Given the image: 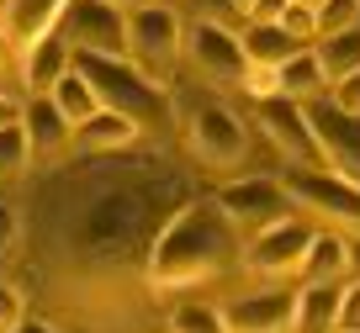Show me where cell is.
<instances>
[{
	"mask_svg": "<svg viewBox=\"0 0 360 333\" xmlns=\"http://www.w3.org/2000/svg\"><path fill=\"white\" fill-rule=\"evenodd\" d=\"M212 201L223 207V217L233 222L244 238L265 233V228H276V222L297 217L292 196H286V185L276 175H244V180H223V185L212 190Z\"/></svg>",
	"mask_w": 360,
	"mask_h": 333,
	"instance_id": "52a82bcc",
	"label": "cell"
},
{
	"mask_svg": "<svg viewBox=\"0 0 360 333\" xmlns=\"http://www.w3.org/2000/svg\"><path fill=\"white\" fill-rule=\"evenodd\" d=\"M180 64H191V74L212 90H238L249 74V58L238 32L228 27H207V22H186V48H180Z\"/></svg>",
	"mask_w": 360,
	"mask_h": 333,
	"instance_id": "ba28073f",
	"label": "cell"
},
{
	"mask_svg": "<svg viewBox=\"0 0 360 333\" xmlns=\"http://www.w3.org/2000/svg\"><path fill=\"white\" fill-rule=\"evenodd\" d=\"M69 64H75V48H69L58 32H48V37H43V43H37V48H32V53H27L16 69H22L27 96H48V90H53V79L64 74Z\"/></svg>",
	"mask_w": 360,
	"mask_h": 333,
	"instance_id": "ac0fdd59",
	"label": "cell"
},
{
	"mask_svg": "<svg viewBox=\"0 0 360 333\" xmlns=\"http://www.w3.org/2000/svg\"><path fill=\"white\" fill-rule=\"evenodd\" d=\"M233 6H238V11H249V6H255V0H233Z\"/></svg>",
	"mask_w": 360,
	"mask_h": 333,
	"instance_id": "f35d334b",
	"label": "cell"
},
{
	"mask_svg": "<svg viewBox=\"0 0 360 333\" xmlns=\"http://www.w3.org/2000/svg\"><path fill=\"white\" fill-rule=\"evenodd\" d=\"M180 48H186V16L165 0H143L127 11V58L143 69L148 79L169 85L180 69Z\"/></svg>",
	"mask_w": 360,
	"mask_h": 333,
	"instance_id": "5b68a950",
	"label": "cell"
},
{
	"mask_svg": "<svg viewBox=\"0 0 360 333\" xmlns=\"http://www.w3.org/2000/svg\"><path fill=\"white\" fill-rule=\"evenodd\" d=\"M355 333H360V328H355Z\"/></svg>",
	"mask_w": 360,
	"mask_h": 333,
	"instance_id": "60d3db41",
	"label": "cell"
},
{
	"mask_svg": "<svg viewBox=\"0 0 360 333\" xmlns=\"http://www.w3.org/2000/svg\"><path fill=\"white\" fill-rule=\"evenodd\" d=\"M238 43H244L249 69H281L292 53H302V43H292L276 22H244L238 27Z\"/></svg>",
	"mask_w": 360,
	"mask_h": 333,
	"instance_id": "d6986e66",
	"label": "cell"
},
{
	"mask_svg": "<svg viewBox=\"0 0 360 333\" xmlns=\"http://www.w3.org/2000/svg\"><path fill=\"white\" fill-rule=\"evenodd\" d=\"M53 32L64 37L75 53L127 58V11H117L112 0H69Z\"/></svg>",
	"mask_w": 360,
	"mask_h": 333,
	"instance_id": "30bf717a",
	"label": "cell"
},
{
	"mask_svg": "<svg viewBox=\"0 0 360 333\" xmlns=\"http://www.w3.org/2000/svg\"><path fill=\"white\" fill-rule=\"evenodd\" d=\"M27 164H32V148H27L22 122L0 127V185H16V180L27 175Z\"/></svg>",
	"mask_w": 360,
	"mask_h": 333,
	"instance_id": "d4e9b609",
	"label": "cell"
},
{
	"mask_svg": "<svg viewBox=\"0 0 360 333\" xmlns=\"http://www.w3.org/2000/svg\"><path fill=\"white\" fill-rule=\"evenodd\" d=\"M328 100H334L339 111H349V117H360V69L345 74V79H334V85H328Z\"/></svg>",
	"mask_w": 360,
	"mask_h": 333,
	"instance_id": "1f68e13d",
	"label": "cell"
},
{
	"mask_svg": "<svg viewBox=\"0 0 360 333\" xmlns=\"http://www.w3.org/2000/svg\"><path fill=\"white\" fill-rule=\"evenodd\" d=\"M244 265V233L223 217L212 196H191L169 211V222L154 233L143 259L148 296H186V291L217 286L223 275Z\"/></svg>",
	"mask_w": 360,
	"mask_h": 333,
	"instance_id": "7a4b0ae2",
	"label": "cell"
},
{
	"mask_svg": "<svg viewBox=\"0 0 360 333\" xmlns=\"http://www.w3.org/2000/svg\"><path fill=\"white\" fill-rule=\"evenodd\" d=\"M307 238H313V222H307V217H286V222H276V228H265V233L244 238V270H255V275H265V280H286V275H297Z\"/></svg>",
	"mask_w": 360,
	"mask_h": 333,
	"instance_id": "7c38bea8",
	"label": "cell"
},
{
	"mask_svg": "<svg viewBox=\"0 0 360 333\" xmlns=\"http://www.w3.org/2000/svg\"><path fill=\"white\" fill-rule=\"evenodd\" d=\"M292 312H297L292 286H259V291L223 301V328L228 333H292Z\"/></svg>",
	"mask_w": 360,
	"mask_h": 333,
	"instance_id": "4fadbf2b",
	"label": "cell"
},
{
	"mask_svg": "<svg viewBox=\"0 0 360 333\" xmlns=\"http://www.w3.org/2000/svg\"><path fill=\"white\" fill-rule=\"evenodd\" d=\"M345 254H349V275L345 280H360V238H345Z\"/></svg>",
	"mask_w": 360,
	"mask_h": 333,
	"instance_id": "d590c367",
	"label": "cell"
},
{
	"mask_svg": "<svg viewBox=\"0 0 360 333\" xmlns=\"http://www.w3.org/2000/svg\"><path fill=\"white\" fill-rule=\"evenodd\" d=\"M75 69L90 79L96 100H101L106 111H122V117H133V122L143 127V138H148V133H165V127H175V100H169V85L148 79L143 69L133 64V58L75 53Z\"/></svg>",
	"mask_w": 360,
	"mask_h": 333,
	"instance_id": "3957f363",
	"label": "cell"
},
{
	"mask_svg": "<svg viewBox=\"0 0 360 333\" xmlns=\"http://www.w3.org/2000/svg\"><path fill=\"white\" fill-rule=\"evenodd\" d=\"M281 11H286V0H255L244 11V22H281Z\"/></svg>",
	"mask_w": 360,
	"mask_h": 333,
	"instance_id": "d6a6232c",
	"label": "cell"
},
{
	"mask_svg": "<svg viewBox=\"0 0 360 333\" xmlns=\"http://www.w3.org/2000/svg\"><path fill=\"white\" fill-rule=\"evenodd\" d=\"M175 127H180V143H186L191 164L202 169V175H217V180H228L233 169H244L249 148H255L249 122L217 96L180 100L175 106Z\"/></svg>",
	"mask_w": 360,
	"mask_h": 333,
	"instance_id": "277c9868",
	"label": "cell"
},
{
	"mask_svg": "<svg viewBox=\"0 0 360 333\" xmlns=\"http://www.w3.org/2000/svg\"><path fill=\"white\" fill-rule=\"evenodd\" d=\"M165 328L169 333H228L223 328V307H212V301H202V296L175 301L169 318H165Z\"/></svg>",
	"mask_w": 360,
	"mask_h": 333,
	"instance_id": "cb8c5ba5",
	"label": "cell"
},
{
	"mask_svg": "<svg viewBox=\"0 0 360 333\" xmlns=\"http://www.w3.org/2000/svg\"><path fill=\"white\" fill-rule=\"evenodd\" d=\"M307 6H318V0H307Z\"/></svg>",
	"mask_w": 360,
	"mask_h": 333,
	"instance_id": "ab89813d",
	"label": "cell"
},
{
	"mask_svg": "<svg viewBox=\"0 0 360 333\" xmlns=\"http://www.w3.org/2000/svg\"><path fill=\"white\" fill-rule=\"evenodd\" d=\"M360 328V280H345L339 286V322L334 333H355Z\"/></svg>",
	"mask_w": 360,
	"mask_h": 333,
	"instance_id": "f546056e",
	"label": "cell"
},
{
	"mask_svg": "<svg viewBox=\"0 0 360 333\" xmlns=\"http://www.w3.org/2000/svg\"><path fill=\"white\" fill-rule=\"evenodd\" d=\"M302 117H307V127H313L318 164H323L328 175H339V180H349V185H360V117L339 111L328 96L302 100Z\"/></svg>",
	"mask_w": 360,
	"mask_h": 333,
	"instance_id": "9c48e42d",
	"label": "cell"
},
{
	"mask_svg": "<svg viewBox=\"0 0 360 333\" xmlns=\"http://www.w3.org/2000/svg\"><path fill=\"white\" fill-rule=\"evenodd\" d=\"M318 37L345 32V27H360V0H318Z\"/></svg>",
	"mask_w": 360,
	"mask_h": 333,
	"instance_id": "4316f807",
	"label": "cell"
},
{
	"mask_svg": "<svg viewBox=\"0 0 360 333\" xmlns=\"http://www.w3.org/2000/svg\"><path fill=\"white\" fill-rule=\"evenodd\" d=\"M286 196H292L297 217H307L313 228L360 238V185L328 175V169H286Z\"/></svg>",
	"mask_w": 360,
	"mask_h": 333,
	"instance_id": "8992f818",
	"label": "cell"
},
{
	"mask_svg": "<svg viewBox=\"0 0 360 333\" xmlns=\"http://www.w3.org/2000/svg\"><path fill=\"white\" fill-rule=\"evenodd\" d=\"M276 96H286V100H318V96H328V74L318 69L313 48L292 53L281 69H276Z\"/></svg>",
	"mask_w": 360,
	"mask_h": 333,
	"instance_id": "44dd1931",
	"label": "cell"
},
{
	"mask_svg": "<svg viewBox=\"0 0 360 333\" xmlns=\"http://www.w3.org/2000/svg\"><path fill=\"white\" fill-rule=\"evenodd\" d=\"M313 58H318V69L328 74V85H334V79H345V74H355V69H360V27H345V32L318 37V43H313Z\"/></svg>",
	"mask_w": 360,
	"mask_h": 333,
	"instance_id": "603a6c76",
	"label": "cell"
},
{
	"mask_svg": "<svg viewBox=\"0 0 360 333\" xmlns=\"http://www.w3.org/2000/svg\"><path fill=\"white\" fill-rule=\"evenodd\" d=\"M22 318H27V296H22V286L0 280V333H11Z\"/></svg>",
	"mask_w": 360,
	"mask_h": 333,
	"instance_id": "f1b7e54d",
	"label": "cell"
},
{
	"mask_svg": "<svg viewBox=\"0 0 360 333\" xmlns=\"http://www.w3.org/2000/svg\"><path fill=\"white\" fill-rule=\"evenodd\" d=\"M22 133H27V148H32V164H58V159H69L75 127L64 122V111L48 96H22Z\"/></svg>",
	"mask_w": 360,
	"mask_h": 333,
	"instance_id": "9a60e30c",
	"label": "cell"
},
{
	"mask_svg": "<svg viewBox=\"0 0 360 333\" xmlns=\"http://www.w3.org/2000/svg\"><path fill=\"white\" fill-rule=\"evenodd\" d=\"M345 286V280H339ZM339 286H297L292 333H334L339 322Z\"/></svg>",
	"mask_w": 360,
	"mask_h": 333,
	"instance_id": "ffe728a7",
	"label": "cell"
},
{
	"mask_svg": "<svg viewBox=\"0 0 360 333\" xmlns=\"http://www.w3.org/2000/svg\"><path fill=\"white\" fill-rule=\"evenodd\" d=\"M48 100H53V106L64 111V122H69V127H79V122H85V117H96V111H101V100H96V90H90V79L79 74L75 64H69L64 74L53 79V90H48Z\"/></svg>",
	"mask_w": 360,
	"mask_h": 333,
	"instance_id": "7402d4cb",
	"label": "cell"
},
{
	"mask_svg": "<svg viewBox=\"0 0 360 333\" xmlns=\"http://www.w3.org/2000/svg\"><path fill=\"white\" fill-rule=\"evenodd\" d=\"M143 143V127L133 122V117H122V111H96V117H85V122L75 127V143H69V154L79 159H96V154H127V148Z\"/></svg>",
	"mask_w": 360,
	"mask_h": 333,
	"instance_id": "2e32d148",
	"label": "cell"
},
{
	"mask_svg": "<svg viewBox=\"0 0 360 333\" xmlns=\"http://www.w3.org/2000/svg\"><path fill=\"white\" fill-rule=\"evenodd\" d=\"M112 6L117 11H133V6H143V0H112Z\"/></svg>",
	"mask_w": 360,
	"mask_h": 333,
	"instance_id": "8d00e7d4",
	"label": "cell"
},
{
	"mask_svg": "<svg viewBox=\"0 0 360 333\" xmlns=\"http://www.w3.org/2000/svg\"><path fill=\"white\" fill-rule=\"evenodd\" d=\"M349 275V254H345V233H328V228H313L302 249V265H297V280L302 286H339Z\"/></svg>",
	"mask_w": 360,
	"mask_h": 333,
	"instance_id": "e0dca14e",
	"label": "cell"
},
{
	"mask_svg": "<svg viewBox=\"0 0 360 333\" xmlns=\"http://www.w3.org/2000/svg\"><path fill=\"white\" fill-rule=\"evenodd\" d=\"M11 333H58V322H48V318H32V312H27V318L16 322Z\"/></svg>",
	"mask_w": 360,
	"mask_h": 333,
	"instance_id": "e575fe53",
	"label": "cell"
},
{
	"mask_svg": "<svg viewBox=\"0 0 360 333\" xmlns=\"http://www.w3.org/2000/svg\"><path fill=\"white\" fill-rule=\"evenodd\" d=\"M186 6H191V22L228 27V32H238V27H244V11H238L233 0H186Z\"/></svg>",
	"mask_w": 360,
	"mask_h": 333,
	"instance_id": "83f0119b",
	"label": "cell"
},
{
	"mask_svg": "<svg viewBox=\"0 0 360 333\" xmlns=\"http://www.w3.org/2000/svg\"><path fill=\"white\" fill-rule=\"evenodd\" d=\"M133 154V148H127ZM96 154L64 164L43 196L37 238H43V270L53 301L64 312H85L96 301L117 296L127 286H143V259L154 233L169 222V211L191 201V180L165 169L159 159Z\"/></svg>",
	"mask_w": 360,
	"mask_h": 333,
	"instance_id": "6da1fadb",
	"label": "cell"
},
{
	"mask_svg": "<svg viewBox=\"0 0 360 333\" xmlns=\"http://www.w3.org/2000/svg\"><path fill=\"white\" fill-rule=\"evenodd\" d=\"M11 122H22V100L0 90V127H11Z\"/></svg>",
	"mask_w": 360,
	"mask_h": 333,
	"instance_id": "836d02e7",
	"label": "cell"
},
{
	"mask_svg": "<svg viewBox=\"0 0 360 333\" xmlns=\"http://www.w3.org/2000/svg\"><path fill=\"white\" fill-rule=\"evenodd\" d=\"M249 127H259V133L270 138V148L286 154L292 169H323V164H318L313 127H307V117H302V100H286V96L255 100V122H249Z\"/></svg>",
	"mask_w": 360,
	"mask_h": 333,
	"instance_id": "8fae6325",
	"label": "cell"
},
{
	"mask_svg": "<svg viewBox=\"0 0 360 333\" xmlns=\"http://www.w3.org/2000/svg\"><path fill=\"white\" fill-rule=\"evenodd\" d=\"M16 244H22V211L11 201H0V265L16 254Z\"/></svg>",
	"mask_w": 360,
	"mask_h": 333,
	"instance_id": "4dcf8cb0",
	"label": "cell"
},
{
	"mask_svg": "<svg viewBox=\"0 0 360 333\" xmlns=\"http://www.w3.org/2000/svg\"><path fill=\"white\" fill-rule=\"evenodd\" d=\"M6 64H11V58H6V43H0V74H6Z\"/></svg>",
	"mask_w": 360,
	"mask_h": 333,
	"instance_id": "74e56055",
	"label": "cell"
},
{
	"mask_svg": "<svg viewBox=\"0 0 360 333\" xmlns=\"http://www.w3.org/2000/svg\"><path fill=\"white\" fill-rule=\"evenodd\" d=\"M69 0H6V11H0V43H6V58L22 64L37 43L58 27Z\"/></svg>",
	"mask_w": 360,
	"mask_h": 333,
	"instance_id": "5bb4252c",
	"label": "cell"
},
{
	"mask_svg": "<svg viewBox=\"0 0 360 333\" xmlns=\"http://www.w3.org/2000/svg\"><path fill=\"white\" fill-rule=\"evenodd\" d=\"M276 27H281L292 43H302V48L318 43V11L307 6V0H286V11H281V22H276Z\"/></svg>",
	"mask_w": 360,
	"mask_h": 333,
	"instance_id": "484cf974",
	"label": "cell"
}]
</instances>
